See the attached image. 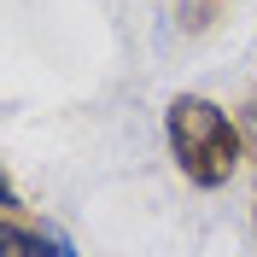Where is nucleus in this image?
Returning a JSON list of instances; mask_svg holds the SVG:
<instances>
[{"label":"nucleus","instance_id":"f257e3e1","mask_svg":"<svg viewBox=\"0 0 257 257\" xmlns=\"http://www.w3.org/2000/svg\"><path fill=\"white\" fill-rule=\"evenodd\" d=\"M170 158L193 187H228L240 170V123L205 94H176L164 111Z\"/></svg>","mask_w":257,"mask_h":257},{"label":"nucleus","instance_id":"f03ea898","mask_svg":"<svg viewBox=\"0 0 257 257\" xmlns=\"http://www.w3.org/2000/svg\"><path fill=\"white\" fill-rule=\"evenodd\" d=\"M0 257H76V245L59 228H30L24 216H6L0 228Z\"/></svg>","mask_w":257,"mask_h":257},{"label":"nucleus","instance_id":"7ed1b4c3","mask_svg":"<svg viewBox=\"0 0 257 257\" xmlns=\"http://www.w3.org/2000/svg\"><path fill=\"white\" fill-rule=\"evenodd\" d=\"M245 128H257V99H251V111H245Z\"/></svg>","mask_w":257,"mask_h":257},{"label":"nucleus","instance_id":"20e7f679","mask_svg":"<svg viewBox=\"0 0 257 257\" xmlns=\"http://www.w3.org/2000/svg\"><path fill=\"white\" fill-rule=\"evenodd\" d=\"M251 228H257V205H251Z\"/></svg>","mask_w":257,"mask_h":257}]
</instances>
